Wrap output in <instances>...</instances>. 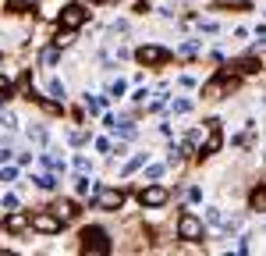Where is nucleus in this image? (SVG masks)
<instances>
[{"instance_id":"nucleus-25","label":"nucleus","mask_w":266,"mask_h":256,"mask_svg":"<svg viewBox=\"0 0 266 256\" xmlns=\"http://www.w3.org/2000/svg\"><path fill=\"white\" fill-rule=\"evenodd\" d=\"M0 206H4L7 214H11V210H18V196H14V192H4V199H0Z\"/></svg>"},{"instance_id":"nucleus-9","label":"nucleus","mask_w":266,"mask_h":256,"mask_svg":"<svg viewBox=\"0 0 266 256\" xmlns=\"http://www.w3.org/2000/svg\"><path fill=\"white\" fill-rule=\"evenodd\" d=\"M96 206L99 210H121L124 206V192L121 189H99L96 192Z\"/></svg>"},{"instance_id":"nucleus-2","label":"nucleus","mask_w":266,"mask_h":256,"mask_svg":"<svg viewBox=\"0 0 266 256\" xmlns=\"http://www.w3.org/2000/svg\"><path fill=\"white\" fill-rule=\"evenodd\" d=\"M82 249L93 253V256H107V253H110L107 231H103V228H85V231H82Z\"/></svg>"},{"instance_id":"nucleus-6","label":"nucleus","mask_w":266,"mask_h":256,"mask_svg":"<svg viewBox=\"0 0 266 256\" xmlns=\"http://www.w3.org/2000/svg\"><path fill=\"white\" fill-rule=\"evenodd\" d=\"M177 235H181L185 242H199V238L206 235V228H202V221L195 214H185L181 221H177Z\"/></svg>"},{"instance_id":"nucleus-14","label":"nucleus","mask_w":266,"mask_h":256,"mask_svg":"<svg viewBox=\"0 0 266 256\" xmlns=\"http://www.w3.org/2000/svg\"><path fill=\"white\" fill-rule=\"evenodd\" d=\"M107 103H110L107 96H85V111H89V114H103Z\"/></svg>"},{"instance_id":"nucleus-13","label":"nucleus","mask_w":266,"mask_h":256,"mask_svg":"<svg viewBox=\"0 0 266 256\" xmlns=\"http://www.w3.org/2000/svg\"><path fill=\"white\" fill-rule=\"evenodd\" d=\"M28 221H32V217L14 214V210H11V214H7V231H22V228H28Z\"/></svg>"},{"instance_id":"nucleus-24","label":"nucleus","mask_w":266,"mask_h":256,"mask_svg":"<svg viewBox=\"0 0 266 256\" xmlns=\"http://www.w3.org/2000/svg\"><path fill=\"white\" fill-rule=\"evenodd\" d=\"M252 210H259V214H263V210H266V185L252 192Z\"/></svg>"},{"instance_id":"nucleus-22","label":"nucleus","mask_w":266,"mask_h":256,"mask_svg":"<svg viewBox=\"0 0 266 256\" xmlns=\"http://www.w3.org/2000/svg\"><path fill=\"white\" fill-rule=\"evenodd\" d=\"M145 160H149V157H145V153H135V157H131V160L124 164V174H135V171L142 168V164H145Z\"/></svg>"},{"instance_id":"nucleus-17","label":"nucleus","mask_w":266,"mask_h":256,"mask_svg":"<svg viewBox=\"0 0 266 256\" xmlns=\"http://www.w3.org/2000/svg\"><path fill=\"white\" fill-rule=\"evenodd\" d=\"M39 160H43V168H47V171H64V160L57 157V153H43Z\"/></svg>"},{"instance_id":"nucleus-16","label":"nucleus","mask_w":266,"mask_h":256,"mask_svg":"<svg viewBox=\"0 0 266 256\" xmlns=\"http://www.w3.org/2000/svg\"><path fill=\"white\" fill-rule=\"evenodd\" d=\"M170 111H174V114H192V111H195V100L181 96V100H174V103H170Z\"/></svg>"},{"instance_id":"nucleus-33","label":"nucleus","mask_w":266,"mask_h":256,"mask_svg":"<svg viewBox=\"0 0 266 256\" xmlns=\"http://www.w3.org/2000/svg\"><path fill=\"white\" fill-rule=\"evenodd\" d=\"M96 149H99V153H110L114 146H110V139H96Z\"/></svg>"},{"instance_id":"nucleus-12","label":"nucleus","mask_w":266,"mask_h":256,"mask_svg":"<svg viewBox=\"0 0 266 256\" xmlns=\"http://www.w3.org/2000/svg\"><path fill=\"white\" fill-rule=\"evenodd\" d=\"M47 93H50V100H61V103L68 100V89H64L61 79H50V82H47Z\"/></svg>"},{"instance_id":"nucleus-11","label":"nucleus","mask_w":266,"mask_h":256,"mask_svg":"<svg viewBox=\"0 0 266 256\" xmlns=\"http://www.w3.org/2000/svg\"><path fill=\"white\" fill-rule=\"evenodd\" d=\"M231 71H259V57H238V61H231Z\"/></svg>"},{"instance_id":"nucleus-7","label":"nucleus","mask_w":266,"mask_h":256,"mask_svg":"<svg viewBox=\"0 0 266 256\" xmlns=\"http://www.w3.org/2000/svg\"><path fill=\"white\" fill-rule=\"evenodd\" d=\"M167 199H170V189H167V185H160V182L145 185V189L139 192V203H142V206H164Z\"/></svg>"},{"instance_id":"nucleus-30","label":"nucleus","mask_w":266,"mask_h":256,"mask_svg":"<svg viewBox=\"0 0 266 256\" xmlns=\"http://www.w3.org/2000/svg\"><path fill=\"white\" fill-rule=\"evenodd\" d=\"M0 178H4V182H14V178H18V171H14L11 164H4V171H0Z\"/></svg>"},{"instance_id":"nucleus-19","label":"nucleus","mask_w":266,"mask_h":256,"mask_svg":"<svg viewBox=\"0 0 266 256\" xmlns=\"http://www.w3.org/2000/svg\"><path fill=\"white\" fill-rule=\"evenodd\" d=\"M71 43H75V28H64V32H57V39H53V47H71Z\"/></svg>"},{"instance_id":"nucleus-5","label":"nucleus","mask_w":266,"mask_h":256,"mask_svg":"<svg viewBox=\"0 0 266 256\" xmlns=\"http://www.w3.org/2000/svg\"><path fill=\"white\" fill-rule=\"evenodd\" d=\"M32 228L43 231V235H53V231H61V228H64V217L57 214V210H43V214L32 217Z\"/></svg>"},{"instance_id":"nucleus-23","label":"nucleus","mask_w":266,"mask_h":256,"mask_svg":"<svg viewBox=\"0 0 266 256\" xmlns=\"http://www.w3.org/2000/svg\"><path fill=\"white\" fill-rule=\"evenodd\" d=\"M107 93H110V96H117V100H121V96L128 93V82H124V79H114V82H110V89H107Z\"/></svg>"},{"instance_id":"nucleus-29","label":"nucleus","mask_w":266,"mask_h":256,"mask_svg":"<svg viewBox=\"0 0 266 256\" xmlns=\"http://www.w3.org/2000/svg\"><path fill=\"white\" fill-rule=\"evenodd\" d=\"M0 160H4V164H11V160H18V153H14L11 146H4V149H0Z\"/></svg>"},{"instance_id":"nucleus-35","label":"nucleus","mask_w":266,"mask_h":256,"mask_svg":"<svg viewBox=\"0 0 266 256\" xmlns=\"http://www.w3.org/2000/svg\"><path fill=\"white\" fill-rule=\"evenodd\" d=\"M93 4H117V0H93Z\"/></svg>"},{"instance_id":"nucleus-3","label":"nucleus","mask_w":266,"mask_h":256,"mask_svg":"<svg viewBox=\"0 0 266 256\" xmlns=\"http://www.w3.org/2000/svg\"><path fill=\"white\" fill-rule=\"evenodd\" d=\"M231 89H234V75H231V71H217L213 79L202 85V96H206V100H220L224 93H231Z\"/></svg>"},{"instance_id":"nucleus-26","label":"nucleus","mask_w":266,"mask_h":256,"mask_svg":"<svg viewBox=\"0 0 266 256\" xmlns=\"http://www.w3.org/2000/svg\"><path fill=\"white\" fill-rule=\"evenodd\" d=\"M177 54H181V57H195V54H199V43H181Z\"/></svg>"},{"instance_id":"nucleus-1","label":"nucleus","mask_w":266,"mask_h":256,"mask_svg":"<svg viewBox=\"0 0 266 256\" xmlns=\"http://www.w3.org/2000/svg\"><path fill=\"white\" fill-rule=\"evenodd\" d=\"M195 142H199V157H213L220 146H224V135H220V125L210 121L195 132Z\"/></svg>"},{"instance_id":"nucleus-31","label":"nucleus","mask_w":266,"mask_h":256,"mask_svg":"<svg viewBox=\"0 0 266 256\" xmlns=\"http://www.w3.org/2000/svg\"><path fill=\"white\" fill-rule=\"evenodd\" d=\"M75 168H78V171H82V174H85V171H89V168H93V160H89V157H75Z\"/></svg>"},{"instance_id":"nucleus-27","label":"nucleus","mask_w":266,"mask_h":256,"mask_svg":"<svg viewBox=\"0 0 266 256\" xmlns=\"http://www.w3.org/2000/svg\"><path fill=\"white\" fill-rule=\"evenodd\" d=\"M4 125H7V132H18V117H14V111H4Z\"/></svg>"},{"instance_id":"nucleus-8","label":"nucleus","mask_w":266,"mask_h":256,"mask_svg":"<svg viewBox=\"0 0 266 256\" xmlns=\"http://www.w3.org/2000/svg\"><path fill=\"white\" fill-rule=\"evenodd\" d=\"M85 18H89V11H85L82 4H68L64 14H61V28H82Z\"/></svg>"},{"instance_id":"nucleus-21","label":"nucleus","mask_w":266,"mask_h":256,"mask_svg":"<svg viewBox=\"0 0 266 256\" xmlns=\"http://www.w3.org/2000/svg\"><path fill=\"white\" fill-rule=\"evenodd\" d=\"M53 210H57V214H61L64 221H71V217H75V203H71V199H61V203H57Z\"/></svg>"},{"instance_id":"nucleus-32","label":"nucleus","mask_w":266,"mask_h":256,"mask_svg":"<svg viewBox=\"0 0 266 256\" xmlns=\"http://www.w3.org/2000/svg\"><path fill=\"white\" fill-rule=\"evenodd\" d=\"M164 107H167V96H156V100L149 103V111H164Z\"/></svg>"},{"instance_id":"nucleus-4","label":"nucleus","mask_w":266,"mask_h":256,"mask_svg":"<svg viewBox=\"0 0 266 256\" xmlns=\"http://www.w3.org/2000/svg\"><path fill=\"white\" fill-rule=\"evenodd\" d=\"M135 57H139V64L156 68V64H167V61H170V50H167V47H156V43H145V47L135 50Z\"/></svg>"},{"instance_id":"nucleus-28","label":"nucleus","mask_w":266,"mask_h":256,"mask_svg":"<svg viewBox=\"0 0 266 256\" xmlns=\"http://www.w3.org/2000/svg\"><path fill=\"white\" fill-rule=\"evenodd\" d=\"M36 0H7V11H22V7H32Z\"/></svg>"},{"instance_id":"nucleus-18","label":"nucleus","mask_w":266,"mask_h":256,"mask_svg":"<svg viewBox=\"0 0 266 256\" xmlns=\"http://www.w3.org/2000/svg\"><path fill=\"white\" fill-rule=\"evenodd\" d=\"M32 185H39V189L53 192V189H57V178H50V174H32Z\"/></svg>"},{"instance_id":"nucleus-20","label":"nucleus","mask_w":266,"mask_h":256,"mask_svg":"<svg viewBox=\"0 0 266 256\" xmlns=\"http://www.w3.org/2000/svg\"><path fill=\"white\" fill-rule=\"evenodd\" d=\"M47 139H50V135L43 132L39 125H32V128H28V142H36V146H47Z\"/></svg>"},{"instance_id":"nucleus-10","label":"nucleus","mask_w":266,"mask_h":256,"mask_svg":"<svg viewBox=\"0 0 266 256\" xmlns=\"http://www.w3.org/2000/svg\"><path fill=\"white\" fill-rule=\"evenodd\" d=\"M75 192H78V196H96V192H99V185L93 182V178H85V174L78 171V178H75Z\"/></svg>"},{"instance_id":"nucleus-34","label":"nucleus","mask_w":266,"mask_h":256,"mask_svg":"<svg viewBox=\"0 0 266 256\" xmlns=\"http://www.w3.org/2000/svg\"><path fill=\"white\" fill-rule=\"evenodd\" d=\"M145 174H149V178H160V174H164V164H153V168L145 171Z\"/></svg>"},{"instance_id":"nucleus-15","label":"nucleus","mask_w":266,"mask_h":256,"mask_svg":"<svg viewBox=\"0 0 266 256\" xmlns=\"http://www.w3.org/2000/svg\"><path fill=\"white\" fill-rule=\"evenodd\" d=\"M110 132H114V135H121V139H135V135H139L131 121H117V125H114Z\"/></svg>"}]
</instances>
